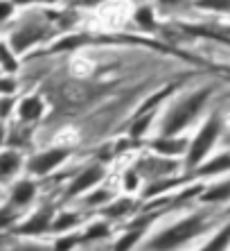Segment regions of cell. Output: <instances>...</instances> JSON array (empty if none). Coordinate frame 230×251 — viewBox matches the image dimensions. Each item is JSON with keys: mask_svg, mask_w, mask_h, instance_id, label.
Returning a JSON list of instances; mask_svg holds the SVG:
<instances>
[{"mask_svg": "<svg viewBox=\"0 0 230 251\" xmlns=\"http://www.w3.org/2000/svg\"><path fill=\"white\" fill-rule=\"evenodd\" d=\"M14 12V0H0V21H7Z\"/></svg>", "mask_w": 230, "mask_h": 251, "instance_id": "17", "label": "cell"}, {"mask_svg": "<svg viewBox=\"0 0 230 251\" xmlns=\"http://www.w3.org/2000/svg\"><path fill=\"white\" fill-rule=\"evenodd\" d=\"M32 197H34V186H32L29 181H21L16 188H14V193H12L14 206L27 204V201H32Z\"/></svg>", "mask_w": 230, "mask_h": 251, "instance_id": "10", "label": "cell"}, {"mask_svg": "<svg viewBox=\"0 0 230 251\" xmlns=\"http://www.w3.org/2000/svg\"><path fill=\"white\" fill-rule=\"evenodd\" d=\"M0 59H2V64H5L9 70H14V68H16V64H14L12 59H9V54L5 52V48H2V46H0Z\"/></svg>", "mask_w": 230, "mask_h": 251, "instance_id": "23", "label": "cell"}, {"mask_svg": "<svg viewBox=\"0 0 230 251\" xmlns=\"http://www.w3.org/2000/svg\"><path fill=\"white\" fill-rule=\"evenodd\" d=\"M2 136H5V129H2V125H0V143H2Z\"/></svg>", "mask_w": 230, "mask_h": 251, "instance_id": "27", "label": "cell"}, {"mask_svg": "<svg viewBox=\"0 0 230 251\" xmlns=\"http://www.w3.org/2000/svg\"><path fill=\"white\" fill-rule=\"evenodd\" d=\"M0 88L7 93V91H12V88H14V84L12 82H0Z\"/></svg>", "mask_w": 230, "mask_h": 251, "instance_id": "26", "label": "cell"}, {"mask_svg": "<svg viewBox=\"0 0 230 251\" xmlns=\"http://www.w3.org/2000/svg\"><path fill=\"white\" fill-rule=\"evenodd\" d=\"M99 179H102V168L86 170L81 176H77V181L72 183V188H70V195H77V193H81V190H86V188H91L92 183H97Z\"/></svg>", "mask_w": 230, "mask_h": 251, "instance_id": "7", "label": "cell"}, {"mask_svg": "<svg viewBox=\"0 0 230 251\" xmlns=\"http://www.w3.org/2000/svg\"><path fill=\"white\" fill-rule=\"evenodd\" d=\"M41 36H43V27H39V25H27V27H23L21 32L14 34V48L21 52V50H25L32 41L41 39Z\"/></svg>", "mask_w": 230, "mask_h": 251, "instance_id": "6", "label": "cell"}, {"mask_svg": "<svg viewBox=\"0 0 230 251\" xmlns=\"http://www.w3.org/2000/svg\"><path fill=\"white\" fill-rule=\"evenodd\" d=\"M47 220H50V210H41V213H36L32 220H29L27 224H23V226L18 228V233H43L47 226Z\"/></svg>", "mask_w": 230, "mask_h": 251, "instance_id": "8", "label": "cell"}, {"mask_svg": "<svg viewBox=\"0 0 230 251\" xmlns=\"http://www.w3.org/2000/svg\"><path fill=\"white\" fill-rule=\"evenodd\" d=\"M66 158V152L64 150H52V152H46V154H39L29 161V170L34 175H47L52 168H57L61 161Z\"/></svg>", "mask_w": 230, "mask_h": 251, "instance_id": "5", "label": "cell"}, {"mask_svg": "<svg viewBox=\"0 0 230 251\" xmlns=\"http://www.w3.org/2000/svg\"><path fill=\"white\" fill-rule=\"evenodd\" d=\"M138 235H140V231H133V233H129L127 238L122 240V242H117V245H115V247H117V249H127V247H131L133 242L138 240Z\"/></svg>", "mask_w": 230, "mask_h": 251, "instance_id": "21", "label": "cell"}, {"mask_svg": "<svg viewBox=\"0 0 230 251\" xmlns=\"http://www.w3.org/2000/svg\"><path fill=\"white\" fill-rule=\"evenodd\" d=\"M18 165H21V158H18L16 152H5V154H0V176H2V179L12 176L14 172L18 170Z\"/></svg>", "mask_w": 230, "mask_h": 251, "instance_id": "9", "label": "cell"}, {"mask_svg": "<svg viewBox=\"0 0 230 251\" xmlns=\"http://www.w3.org/2000/svg\"><path fill=\"white\" fill-rule=\"evenodd\" d=\"M127 210H131V201H129V199H122L120 204H113L111 208H106V215H111V217H120V215H124Z\"/></svg>", "mask_w": 230, "mask_h": 251, "instance_id": "13", "label": "cell"}, {"mask_svg": "<svg viewBox=\"0 0 230 251\" xmlns=\"http://www.w3.org/2000/svg\"><path fill=\"white\" fill-rule=\"evenodd\" d=\"M185 147V143H181V140H158L156 143V150L158 152H165V154H179L181 150Z\"/></svg>", "mask_w": 230, "mask_h": 251, "instance_id": "12", "label": "cell"}, {"mask_svg": "<svg viewBox=\"0 0 230 251\" xmlns=\"http://www.w3.org/2000/svg\"><path fill=\"white\" fill-rule=\"evenodd\" d=\"M219 131V123L217 120H210V123L206 125V129H203L201 134L196 136V140L192 143V152H190V165L199 163V158L203 156V154L210 150V145H212L214 136H217Z\"/></svg>", "mask_w": 230, "mask_h": 251, "instance_id": "4", "label": "cell"}, {"mask_svg": "<svg viewBox=\"0 0 230 251\" xmlns=\"http://www.w3.org/2000/svg\"><path fill=\"white\" fill-rule=\"evenodd\" d=\"M14 2H21V5H25V2H34V0H14Z\"/></svg>", "mask_w": 230, "mask_h": 251, "instance_id": "28", "label": "cell"}, {"mask_svg": "<svg viewBox=\"0 0 230 251\" xmlns=\"http://www.w3.org/2000/svg\"><path fill=\"white\" fill-rule=\"evenodd\" d=\"M201 7H210V9H228L230 0H201Z\"/></svg>", "mask_w": 230, "mask_h": 251, "instance_id": "18", "label": "cell"}, {"mask_svg": "<svg viewBox=\"0 0 230 251\" xmlns=\"http://www.w3.org/2000/svg\"><path fill=\"white\" fill-rule=\"evenodd\" d=\"M226 168H230V156L217 158L214 163H210L207 168H203V172H206V175H210V172H217V170H226Z\"/></svg>", "mask_w": 230, "mask_h": 251, "instance_id": "14", "label": "cell"}, {"mask_svg": "<svg viewBox=\"0 0 230 251\" xmlns=\"http://www.w3.org/2000/svg\"><path fill=\"white\" fill-rule=\"evenodd\" d=\"M228 238H230V226L226 228V231H221V233H219V238L214 240V242H210V245H207V249H219V247H224L226 242H228Z\"/></svg>", "mask_w": 230, "mask_h": 251, "instance_id": "19", "label": "cell"}, {"mask_svg": "<svg viewBox=\"0 0 230 251\" xmlns=\"http://www.w3.org/2000/svg\"><path fill=\"white\" fill-rule=\"evenodd\" d=\"M70 224H75V215H64V217H59V222L54 224L57 228H66L70 226Z\"/></svg>", "mask_w": 230, "mask_h": 251, "instance_id": "22", "label": "cell"}, {"mask_svg": "<svg viewBox=\"0 0 230 251\" xmlns=\"http://www.w3.org/2000/svg\"><path fill=\"white\" fill-rule=\"evenodd\" d=\"M147 123H149V118H142V120H140L138 125H133V129H131L133 136H140V134H142L144 127H147Z\"/></svg>", "mask_w": 230, "mask_h": 251, "instance_id": "24", "label": "cell"}, {"mask_svg": "<svg viewBox=\"0 0 230 251\" xmlns=\"http://www.w3.org/2000/svg\"><path fill=\"white\" fill-rule=\"evenodd\" d=\"M9 106H12V102H9V100H5V102H0V116H5V113L9 111Z\"/></svg>", "mask_w": 230, "mask_h": 251, "instance_id": "25", "label": "cell"}, {"mask_svg": "<svg viewBox=\"0 0 230 251\" xmlns=\"http://www.w3.org/2000/svg\"><path fill=\"white\" fill-rule=\"evenodd\" d=\"M199 228H201V220H199V217L185 220V222H181L179 226H174V228H169V231H165V233H162L158 240H154L149 247H154V249L176 247V245H181V242H185V240H190L192 235L199 231Z\"/></svg>", "mask_w": 230, "mask_h": 251, "instance_id": "2", "label": "cell"}, {"mask_svg": "<svg viewBox=\"0 0 230 251\" xmlns=\"http://www.w3.org/2000/svg\"><path fill=\"white\" fill-rule=\"evenodd\" d=\"M140 21V25H144V27H154V16H151V9H140L138 16H136Z\"/></svg>", "mask_w": 230, "mask_h": 251, "instance_id": "15", "label": "cell"}, {"mask_svg": "<svg viewBox=\"0 0 230 251\" xmlns=\"http://www.w3.org/2000/svg\"><path fill=\"white\" fill-rule=\"evenodd\" d=\"M21 118L23 120H34V118L41 116V111H43V104H41V100L39 98H27L21 102Z\"/></svg>", "mask_w": 230, "mask_h": 251, "instance_id": "11", "label": "cell"}, {"mask_svg": "<svg viewBox=\"0 0 230 251\" xmlns=\"http://www.w3.org/2000/svg\"><path fill=\"white\" fill-rule=\"evenodd\" d=\"M59 98L64 100L66 106L77 109V106H86L95 98V88L84 82H66L59 86Z\"/></svg>", "mask_w": 230, "mask_h": 251, "instance_id": "3", "label": "cell"}, {"mask_svg": "<svg viewBox=\"0 0 230 251\" xmlns=\"http://www.w3.org/2000/svg\"><path fill=\"white\" fill-rule=\"evenodd\" d=\"M109 233V228L104 226V224H97V226H92L91 231L86 233V240H95V238H102V235Z\"/></svg>", "mask_w": 230, "mask_h": 251, "instance_id": "20", "label": "cell"}, {"mask_svg": "<svg viewBox=\"0 0 230 251\" xmlns=\"http://www.w3.org/2000/svg\"><path fill=\"white\" fill-rule=\"evenodd\" d=\"M230 195V186L226 188H217V190H212V193L206 195V201H214V199H226Z\"/></svg>", "mask_w": 230, "mask_h": 251, "instance_id": "16", "label": "cell"}, {"mask_svg": "<svg viewBox=\"0 0 230 251\" xmlns=\"http://www.w3.org/2000/svg\"><path fill=\"white\" fill-rule=\"evenodd\" d=\"M207 95H210V88H203V91H199L196 95L185 100L183 104L176 106V109L169 113V118L165 120V134H174V131H179L183 125H187V120H192V116L201 109V104L207 100Z\"/></svg>", "mask_w": 230, "mask_h": 251, "instance_id": "1", "label": "cell"}]
</instances>
